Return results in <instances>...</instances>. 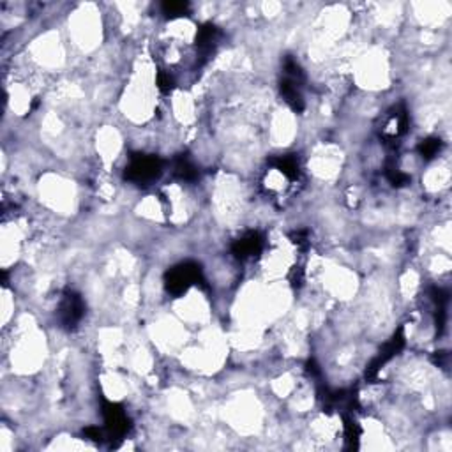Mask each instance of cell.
Returning <instances> with one entry per match:
<instances>
[{"label": "cell", "instance_id": "cell-8", "mask_svg": "<svg viewBox=\"0 0 452 452\" xmlns=\"http://www.w3.org/2000/svg\"><path fill=\"white\" fill-rule=\"evenodd\" d=\"M421 154H423V157H426V160H431V157H435L438 154V150H440V140H426L421 143L419 147Z\"/></svg>", "mask_w": 452, "mask_h": 452}, {"label": "cell", "instance_id": "cell-2", "mask_svg": "<svg viewBox=\"0 0 452 452\" xmlns=\"http://www.w3.org/2000/svg\"><path fill=\"white\" fill-rule=\"evenodd\" d=\"M202 279V271L197 263H181L177 267L171 269L167 274V290L174 295L188 292L190 286L197 285Z\"/></svg>", "mask_w": 452, "mask_h": 452}, {"label": "cell", "instance_id": "cell-7", "mask_svg": "<svg viewBox=\"0 0 452 452\" xmlns=\"http://www.w3.org/2000/svg\"><path fill=\"white\" fill-rule=\"evenodd\" d=\"M188 9H190V4H188V2H164L163 4V13L167 16H171V18L185 15Z\"/></svg>", "mask_w": 452, "mask_h": 452}, {"label": "cell", "instance_id": "cell-6", "mask_svg": "<svg viewBox=\"0 0 452 452\" xmlns=\"http://www.w3.org/2000/svg\"><path fill=\"white\" fill-rule=\"evenodd\" d=\"M175 174H177L182 181H193V178H197L198 175L197 168H195L190 161L184 160V157L178 160V163L175 164Z\"/></svg>", "mask_w": 452, "mask_h": 452}, {"label": "cell", "instance_id": "cell-3", "mask_svg": "<svg viewBox=\"0 0 452 452\" xmlns=\"http://www.w3.org/2000/svg\"><path fill=\"white\" fill-rule=\"evenodd\" d=\"M103 416H104V424H106V431L111 435V437L119 438L127 433L129 423H127V416L122 408L117 407V404L106 403L103 408Z\"/></svg>", "mask_w": 452, "mask_h": 452}, {"label": "cell", "instance_id": "cell-1", "mask_svg": "<svg viewBox=\"0 0 452 452\" xmlns=\"http://www.w3.org/2000/svg\"><path fill=\"white\" fill-rule=\"evenodd\" d=\"M161 171H163V163L160 157L138 154V156L131 157V163L127 164L126 178L136 184H148V182L156 181Z\"/></svg>", "mask_w": 452, "mask_h": 452}, {"label": "cell", "instance_id": "cell-5", "mask_svg": "<svg viewBox=\"0 0 452 452\" xmlns=\"http://www.w3.org/2000/svg\"><path fill=\"white\" fill-rule=\"evenodd\" d=\"M262 246H263V241L262 237H260V234H256V232H249V234H246L244 237L235 241L234 255L241 260L249 258V256H255L256 253L262 249Z\"/></svg>", "mask_w": 452, "mask_h": 452}, {"label": "cell", "instance_id": "cell-4", "mask_svg": "<svg viewBox=\"0 0 452 452\" xmlns=\"http://www.w3.org/2000/svg\"><path fill=\"white\" fill-rule=\"evenodd\" d=\"M83 316V302L80 295L69 292L64 295L60 304V320L66 327H74Z\"/></svg>", "mask_w": 452, "mask_h": 452}]
</instances>
